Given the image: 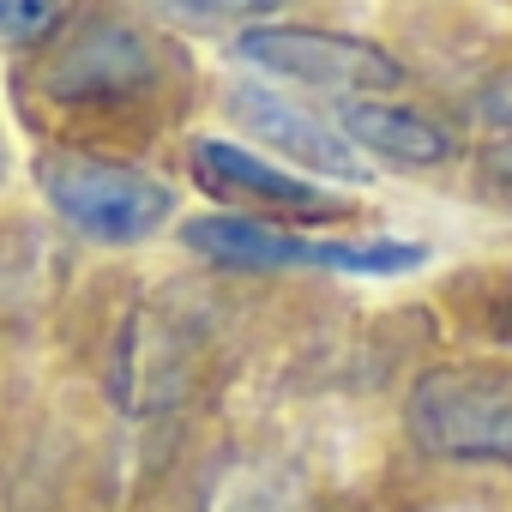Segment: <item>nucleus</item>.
Returning a JSON list of instances; mask_svg holds the SVG:
<instances>
[{"label":"nucleus","instance_id":"nucleus-1","mask_svg":"<svg viewBox=\"0 0 512 512\" xmlns=\"http://www.w3.org/2000/svg\"><path fill=\"white\" fill-rule=\"evenodd\" d=\"M410 440L428 458L512 464V374L488 362L428 368L410 386Z\"/></svg>","mask_w":512,"mask_h":512},{"label":"nucleus","instance_id":"nucleus-4","mask_svg":"<svg viewBox=\"0 0 512 512\" xmlns=\"http://www.w3.org/2000/svg\"><path fill=\"white\" fill-rule=\"evenodd\" d=\"M235 55L247 67H260L272 79L308 85V91H332V97H386L404 85V67L344 31H314V25H260V31H241Z\"/></svg>","mask_w":512,"mask_h":512},{"label":"nucleus","instance_id":"nucleus-11","mask_svg":"<svg viewBox=\"0 0 512 512\" xmlns=\"http://www.w3.org/2000/svg\"><path fill=\"white\" fill-rule=\"evenodd\" d=\"M476 169H482V181H494V187H506V193H512V139L488 145V151L476 157Z\"/></svg>","mask_w":512,"mask_h":512},{"label":"nucleus","instance_id":"nucleus-9","mask_svg":"<svg viewBox=\"0 0 512 512\" xmlns=\"http://www.w3.org/2000/svg\"><path fill=\"white\" fill-rule=\"evenodd\" d=\"M163 19H181V25H247V19H266L278 13L284 0H145Z\"/></svg>","mask_w":512,"mask_h":512},{"label":"nucleus","instance_id":"nucleus-12","mask_svg":"<svg viewBox=\"0 0 512 512\" xmlns=\"http://www.w3.org/2000/svg\"><path fill=\"white\" fill-rule=\"evenodd\" d=\"M500 338H506V344H512V314H506V320H500Z\"/></svg>","mask_w":512,"mask_h":512},{"label":"nucleus","instance_id":"nucleus-10","mask_svg":"<svg viewBox=\"0 0 512 512\" xmlns=\"http://www.w3.org/2000/svg\"><path fill=\"white\" fill-rule=\"evenodd\" d=\"M61 25V0H0V37L7 43H43Z\"/></svg>","mask_w":512,"mask_h":512},{"label":"nucleus","instance_id":"nucleus-3","mask_svg":"<svg viewBox=\"0 0 512 512\" xmlns=\"http://www.w3.org/2000/svg\"><path fill=\"white\" fill-rule=\"evenodd\" d=\"M181 241L199 260L241 266V272H284V266H326V272H410L422 266L416 241H308L260 217H193Z\"/></svg>","mask_w":512,"mask_h":512},{"label":"nucleus","instance_id":"nucleus-7","mask_svg":"<svg viewBox=\"0 0 512 512\" xmlns=\"http://www.w3.org/2000/svg\"><path fill=\"white\" fill-rule=\"evenodd\" d=\"M193 175L211 193H223V199H253V205L296 211V217H332V211H344L326 187H314V181H302V175H290V169H278L266 157H253V151H241L229 139H199L193 145Z\"/></svg>","mask_w":512,"mask_h":512},{"label":"nucleus","instance_id":"nucleus-5","mask_svg":"<svg viewBox=\"0 0 512 512\" xmlns=\"http://www.w3.org/2000/svg\"><path fill=\"white\" fill-rule=\"evenodd\" d=\"M157 79L151 43L121 19L79 25L43 67V91L55 103H127Z\"/></svg>","mask_w":512,"mask_h":512},{"label":"nucleus","instance_id":"nucleus-2","mask_svg":"<svg viewBox=\"0 0 512 512\" xmlns=\"http://www.w3.org/2000/svg\"><path fill=\"white\" fill-rule=\"evenodd\" d=\"M37 181H43V199L61 211V223H73L85 241H109V247L157 235L169 223V205H175V193L163 181H151L145 169L103 163L85 151L43 157Z\"/></svg>","mask_w":512,"mask_h":512},{"label":"nucleus","instance_id":"nucleus-8","mask_svg":"<svg viewBox=\"0 0 512 512\" xmlns=\"http://www.w3.org/2000/svg\"><path fill=\"white\" fill-rule=\"evenodd\" d=\"M344 139L386 157V163H404V169H434L452 157V133L434 127L428 115L404 109V103H380V97H350L344 103Z\"/></svg>","mask_w":512,"mask_h":512},{"label":"nucleus","instance_id":"nucleus-6","mask_svg":"<svg viewBox=\"0 0 512 512\" xmlns=\"http://www.w3.org/2000/svg\"><path fill=\"white\" fill-rule=\"evenodd\" d=\"M229 109H235V121H241L247 133H260L272 151H284V157H296V163H308V169H320V175H338V181H368L356 145H350L338 127H326L320 115L296 109L290 97H278V91H266V85H235V91H229Z\"/></svg>","mask_w":512,"mask_h":512}]
</instances>
